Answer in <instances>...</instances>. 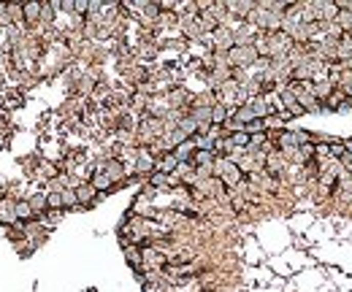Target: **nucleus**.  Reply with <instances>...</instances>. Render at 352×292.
Here are the masks:
<instances>
[{
	"label": "nucleus",
	"instance_id": "9d476101",
	"mask_svg": "<svg viewBox=\"0 0 352 292\" xmlns=\"http://www.w3.org/2000/svg\"><path fill=\"white\" fill-rule=\"evenodd\" d=\"M193 165H195V168L214 165V149H195V154H193Z\"/></svg>",
	"mask_w": 352,
	"mask_h": 292
},
{
	"label": "nucleus",
	"instance_id": "f03ea898",
	"mask_svg": "<svg viewBox=\"0 0 352 292\" xmlns=\"http://www.w3.org/2000/svg\"><path fill=\"white\" fill-rule=\"evenodd\" d=\"M141 254H144V271H165V254L157 246H141Z\"/></svg>",
	"mask_w": 352,
	"mask_h": 292
},
{
	"label": "nucleus",
	"instance_id": "0eeeda50",
	"mask_svg": "<svg viewBox=\"0 0 352 292\" xmlns=\"http://www.w3.org/2000/svg\"><path fill=\"white\" fill-rule=\"evenodd\" d=\"M179 165H182V163L176 160V154H174V152H168V154H163V157L157 160V165H155V168H157V173H165V176H171V173H174Z\"/></svg>",
	"mask_w": 352,
	"mask_h": 292
},
{
	"label": "nucleus",
	"instance_id": "ddd939ff",
	"mask_svg": "<svg viewBox=\"0 0 352 292\" xmlns=\"http://www.w3.org/2000/svg\"><path fill=\"white\" fill-rule=\"evenodd\" d=\"M174 154H176L179 163H184V160H193V154H195V141H184L182 146L174 149Z\"/></svg>",
	"mask_w": 352,
	"mask_h": 292
},
{
	"label": "nucleus",
	"instance_id": "9b49d317",
	"mask_svg": "<svg viewBox=\"0 0 352 292\" xmlns=\"http://www.w3.org/2000/svg\"><path fill=\"white\" fill-rule=\"evenodd\" d=\"M231 117H233V108L227 111L222 103H220V106H212V125H214V127H220V125H225V122H231Z\"/></svg>",
	"mask_w": 352,
	"mask_h": 292
},
{
	"label": "nucleus",
	"instance_id": "f257e3e1",
	"mask_svg": "<svg viewBox=\"0 0 352 292\" xmlns=\"http://www.w3.org/2000/svg\"><path fill=\"white\" fill-rule=\"evenodd\" d=\"M214 173L220 176V182L225 184V187H239L241 184V168L233 163V160H225V157H220V160H214Z\"/></svg>",
	"mask_w": 352,
	"mask_h": 292
},
{
	"label": "nucleus",
	"instance_id": "7ed1b4c3",
	"mask_svg": "<svg viewBox=\"0 0 352 292\" xmlns=\"http://www.w3.org/2000/svg\"><path fill=\"white\" fill-rule=\"evenodd\" d=\"M260 54H258V49L255 46H233L231 52H227V60L231 62H236V65H250L252 68V62L258 60Z\"/></svg>",
	"mask_w": 352,
	"mask_h": 292
},
{
	"label": "nucleus",
	"instance_id": "f8f14e48",
	"mask_svg": "<svg viewBox=\"0 0 352 292\" xmlns=\"http://www.w3.org/2000/svg\"><path fill=\"white\" fill-rule=\"evenodd\" d=\"M90 184L95 187V190H100V192H106V190H111V187H114V182H111V178L100 171V168L92 173V182H90Z\"/></svg>",
	"mask_w": 352,
	"mask_h": 292
},
{
	"label": "nucleus",
	"instance_id": "5701e85b",
	"mask_svg": "<svg viewBox=\"0 0 352 292\" xmlns=\"http://www.w3.org/2000/svg\"><path fill=\"white\" fill-rule=\"evenodd\" d=\"M79 197H76V190H63V206H76Z\"/></svg>",
	"mask_w": 352,
	"mask_h": 292
},
{
	"label": "nucleus",
	"instance_id": "dca6fc26",
	"mask_svg": "<svg viewBox=\"0 0 352 292\" xmlns=\"http://www.w3.org/2000/svg\"><path fill=\"white\" fill-rule=\"evenodd\" d=\"M265 168H268V173L279 176V173L284 171V160H282V154H268V157H265Z\"/></svg>",
	"mask_w": 352,
	"mask_h": 292
},
{
	"label": "nucleus",
	"instance_id": "1a4fd4ad",
	"mask_svg": "<svg viewBox=\"0 0 352 292\" xmlns=\"http://www.w3.org/2000/svg\"><path fill=\"white\" fill-rule=\"evenodd\" d=\"M100 171L106 173L111 182H119V178L125 176V171H122V163H117V160H106V163L100 165Z\"/></svg>",
	"mask_w": 352,
	"mask_h": 292
},
{
	"label": "nucleus",
	"instance_id": "20e7f679",
	"mask_svg": "<svg viewBox=\"0 0 352 292\" xmlns=\"http://www.w3.org/2000/svg\"><path fill=\"white\" fill-rule=\"evenodd\" d=\"M122 252H125V260L128 265L141 273V268H144V254H141V246H136V243H128V246H122Z\"/></svg>",
	"mask_w": 352,
	"mask_h": 292
},
{
	"label": "nucleus",
	"instance_id": "6e6552de",
	"mask_svg": "<svg viewBox=\"0 0 352 292\" xmlns=\"http://www.w3.org/2000/svg\"><path fill=\"white\" fill-rule=\"evenodd\" d=\"M334 92H336V84L330 81V79H325V81H317V84H315V98H317L320 103H325L330 95H334Z\"/></svg>",
	"mask_w": 352,
	"mask_h": 292
},
{
	"label": "nucleus",
	"instance_id": "423d86ee",
	"mask_svg": "<svg viewBox=\"0 0 352 292\" xmlns=\"http://www.w3.org/2000/svg\"><path fill=\"white\" fill-rule=\"evenodd\" d=\"M214 43L220 46V49L231 52L233 46H236V38H233V33L227 30V27H217V30H214Z\"/></svg>",
	"mask_w": 352,
	"mask_h": 292
},
{
	"label": "nucleus",
	"instance_id": "a211bd4d",
	"mask_svg": "<svg viewBox=\"0 0 352 292\" xmlns=\"http://www.w3.org/2000/svg\"><path fill=\"white\" fill-rule=\"evenodd\" d=\"M95 187L92 184H79L76 187V197H79V203H92V197H95Z\"/></svg>",
	"mask_w": 352,
	"mask_h": 292
},
{
	"label": "nucleus",
	"instance_id": "2eb2a0df",
	"mask_svg": "<svg viewBox=\"0 0 352 292\" xmlns=\"http://www.w3.org/2000/svg\"><path fill=\"white\" fill-rule=\"evenodd\" d=\"M250 133H246V130H236V133L227 138L231 141V146H236V149H250Z\"/></svg>",
	"mask_w": 352,
	"mask_h": 292
},
{
	"label": "nucleus",
	"instance_id": "39448f33",
	"mask_svg": "<svg viewBox=\"0 0 352 292\" xmlns=\"http://www.w3.org/2000/svg\"><path fill=\"white\" fill-rule=\"evenodd\" d=\"M279 98H282V106H284V111H287L290 117H301V114H306V111L301 108V103H298V98L293 95V92L284 87L282 92H279Z\"/></svg>",
	"mask_w": 352,
	"mask_h": 292
},
{
	"label": "nucleus",
	"instance_id": "4be33fe9",
	"mask_svg": "<svg viewBox=\"0 0 352 292\" xmlns=\"http://www.w3.org/2000/svg\"><path fill=\"white\" fill-rule=\"evenodd\" d=\"M46 206H49V209H63V192L46 195Z\"/></svg>",
	"mask_w": 352,
	"mask_h": 292
},
{
	"label": "nucleus",
	"instance_id": "bb28decb",
	"mask_svg": "<svg viewBox=\"0 0 352 292\" xmlns=\"http://www.w3.org/2000/svg\"><path fill=\"white\" fill-rule=\"evenodd\" d=\"M30 206H33V209H44V206H46V197H44V195H38Z\"/></svg>",
	"mask_w": 352,
	"mask_h": 292
},
{
	"label": "nucleus",
	"instance_id": "b1692460",
	"mask_svg": "<svg viewBox=\"0 0 352 292\" xmlns=\"http://www.w3.org/2000/svg\"><path fill=\"white\" fill-rule=\"evenodd\" d=\"M312 157H315V144L301 146V160H312Z\"/></svg>",
	"mask_w": 352,
	"mask_h": 292
},
{
	"label": "nucleus",
	"instance_id": "a878e982",
	"mask_svg": "<svg viewBox=\"0 0 352 292\" xmlns=\"http://www.w3.org/2000/svg\"><path fill=\"white\" fill-rule=\"evenodd\" d=\"M73 11H76V14H87V11H90V6L84 3V0H79V3H73Z\"/></svg>",
	"mask_w": 352,
	"mask_h": 292
},
{
	"label": "nucleus",
	"instance_id": "393cba45",
	"mask_svg": "<svg viewBox=\"0 0 352 292\" xmlns=\"http://www.w3.org/2000/svg\"><path fill=\"white\" fill-rule=\"evenodd\" d=\"M341 168H344V173H349L352 176V154L347 152L344 157H341Z\"/></svg>",
	"mask_w": 352,
	"mask_h": 292
},
{
	"label": "nucleus",
	"instance_id": "6ab92c4d",
	"mask_svg": "<svg viewBox=\"0 0 352 292\" xmlns=\"http://www.w3.org/2000/svg\"><path fill=\"white\" fill-rule=\"evenodd\" d=\"M347 154V146L344 141H330V160H336V163H341V157Z\"/></svg>",
	"mask_w": 352,
	"mask_h": 292
},
{
	"label": "nucleus",
	"instance_id": "412c9836",
	"mask_svg": "<svg viewBox=\"0 0 352 292\" xmlns=\"http://www.w3.org/2000/svg\"><path fill=\"white\" fill-rule=\"evenodd\" d=\"M14 214H16V219H27V216L33 214V206H30V203H16Z\"/></svg>",
	"mask_w": 352,
	"mask_h": 292
},
{
	"label": "nucleus",
	"instance_id": "f3484780",
	"mask_svg": "<svg viewBox=\"0 0 352 292\" xmlns=\"http://www.w3.org/2000/svg\"><path fill=\"white\" fill-rule=\"evenodd\" d=\"M155 165H157V163L152 160V154H149V152H141V154H138V160H136V171H138V173H147V171H152Z\"/></svg>",
	"mask_w": 352,
	"mask_h": 292
},
{
	"label": "nucleus",
	"instance_id": "4468645a",
	"mask_svg": "<svg viewBox=\"0 0 352 292\" xmlns=\"http://www.w3.org/2000/svg\"><path fill=\"white\" fill-rule=\"evenodd\" d=\"M317 8H320V19L322 22H330V19L336 22V16H339V6L336 3H317Z\"/></svg>",
	"mask_w": 352,
	"mask_h": 292
},
{
	"label": "nucleus",
	"instance_id": "aec40b11",
	"mask_svg": "<svg viewBox=\"0 0 352 292\" xmlns=\"http://www.w3.org/2000/svg\"><path fill=\"white\" fill-rule=\"evenodd\" d=\"M22 11H25V19L33 22V19H38V14H41V6H38V3H25Z\"/></svg>",
	"mask_w": 352,
	"mask_h": 292
}]
</instances>
